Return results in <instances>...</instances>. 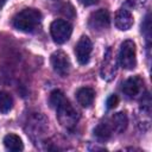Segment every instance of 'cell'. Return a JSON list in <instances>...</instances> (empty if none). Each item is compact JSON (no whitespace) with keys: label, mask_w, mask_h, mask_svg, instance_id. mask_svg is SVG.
<instances>
[{"label":"cell","mask_w":152,"mask_h":152,"mask_svg":"<svg viewBox=\"0 0 152 152\" xmlns=\"http://www.w3.org/2000/svg\"><path fill=\"white\" fill-rule=\"evenodd\" d=\"M142 84H144V82L139 76L129 77L122 84V93L126 95V97L134 99L141 93Z\"/></svg>","instance_id":"cell-9"},{"label":"cell","mask_w":152,"mask_h":152,"mask_svg":"<svg viewBox=\"0 0 152 152\" xmlns=\"http://www.w3.org/2000/svg\"><path fill=\"white\" fill-rule=\"evenodd\" d=\"M145 2L146 0H127V5L133 8H140L141 6L145 5Z\"/></svg>","instance_id":"cell-17"},{"label":"cell","mask_w":152,"mask_h":152,"mask_svg":"<svg viewBox=\"0 0 152 152\" xmlns=\"http://www.w3.org/2000/svg\"><path fill=\"white\" fill-rule=\"evenodd\" d=\"M118 103H119L118 96L116 95H110L108 97V100H107V108L108 109H113V108H115L118 106Z\"/></svg>","instance_id":"cell-16"},{"label":"cell","mask_w":152,"mask_h":152,"mask_svg":"<svg viewBox=\"0 0 152 152\" xmlns=\"http://www.w3.org/2000/svg\"><path fill=\"white\" fill-rule=\"evenodd\" d=\"M42 21V13L36 8H24L18 12L13 19V26L21 32H33Z\"/></svg>","instance_id":"cell-2"},{"label":"cell","mask_w":152,"mask_h":152,"mask_svg":"<svg viewBox=\"0 0 152 152\" xmlns=\"http://www.w3.org/2000/svg\"><path fill=\"white\" fill-rule=\"evenodd\" d=\"M94 97H95V91L89 87L80 88L77 90V93H76L77 102L84 108H88V107H90L93 104Z\"/></svg>","instance_id":"cell-11"},{"label":"cell","mask_w":152,"mask_h":152,"mask_svg":"<svg viewBox=\"0 0 152 152\" xmlns=\"http://www.w3.org/2000/svg\"><path fill=\"white\" fill-rule=\"evenodd\" d=\"M116 74V59L113 55L112 48H109L104 55L102 68H101V76L106 81H110L115 77Z\"/></svg>","instance_id":"cell-8"},{"label":"cell","mask_w":152,"mask_h":152,"mask_svg":"<svg viewBox=\"0 0 152 152\" xmlns=\"http://www.w3.org/2000/svg\"><path fill=\"white\" fill-rule=\"evenodd\" d=\"M13 107V99L6 91H0V113H8Z\"/></svg>","instance_id":"cell-15"},{"label":"cell","mask_w":152,"mask_h":152,"mask_svg":"<svg viewBox=\"0 0 152 152\" xmlns=\"http://www.w3.org/2000/svg\"><path fill=\"white\" fill-rule=\"evenodd\" d=\"M78 1L84 6H91V5H95L99 2V0H78Z\"/></svg>","instance_id":"cell-18"},{"label":"cell","mask_w":152,"mask_h":152,"mask_svg":"<svg viewBox=\"0 0 152 152\" xmlns=\"http://www.w3.org/2000/svg\"><path fill=\"white\" fill-rule=\"evenodd\" d=\"M93 51V43L87 36H82L75 46V55L80 64H87Z\"/></svg>","instance_id":"cell-7"},{"label":"cell","mask_w":152,"mask_h":152,"mask_svg":"<svg viewBox=\"0 0 152 152\" xmlns=\"http://www.w3.org/2000/svg\"><path fill=\"white\" fill-rule=\"evenodd\" d=\"M109 23H110L109 12L107 10H103V8L93 12L89 17V20H88L89 27L96 32H101V31H104L106 28H108Z\"/></svg>","instance_id":"cell-6"},{"label":"cell","mask_w":152,"mask_h":152,"mask_svg":"<svg viewBox=\"0 0 152 152\" xmlns=\"http://www.w3.org/2000/svg\"><path fill=\"white\" fill-rule=\"evenodd\" d=\"M4 145L6 147V150L12 151V152H18V151H23L24 148V144L21 141V139L13 133H10L7 135H5L4 138Z\"/></svg>","instance_id":"cell-13"},{"label":"cell","mask_w":152,"mask_h":152,"mask_svg":"<svg viewBox=\"0 0 152 152\" xmlns=\"http://www.w3.org/2000/svg\"><path fill=\"white\" fill-rule=\"evenodd\" d=\"M108 121H109V125H110L113 132H118V133L124 132L127 127V124H128L127 115L124 112H119V113L114 114Z\"/></svg>","instance_id":"cell-12"},{"label":"cell","mask_w":152,"mask_h":152,"mask_svg":"<svg viewBox=\"0 0 152 152\" xmlns=\"http://www.w3.org/2000/svg\"><path fill=\"white\" fill-rule=\"evenodd\" d=\"M50 33L55 43L64 44L69 40L72 33V26L69 21L64 19H56L50 25Z\"/></svg>","instance_id":"cell-4"},{"label":"cell","mask_w":152,"mask_h":152,"mask_svg":"<svg viewBox=\"0 0 152 152\" xmlns=\"http://www.w3.org/2000/svg\"><path fill=\"white\" fill-rule=\"evenodd\" d=\"M113 134V129L109 125V121H104V122H100L95 128H94V135L101 140V141H106L108 140Z\"/></svg>","instance_id":"cell-14"},{"label":"cell","mask_w":152,"mask_h":152,"mask_svg":"<svg viewBox=\"0 0 152 152\" xmlns=\"http://www.w3.org/2000/svg\"><path fill=\"white\" fill-rule=\"evenodd\" d=\"M5 2H6V0H0V8H1V7L5 5Z\"/></svg>","instance_id":"cell-19"},{"label":"cell","mask_w":152,"mask_h":152,"mask_svg":"<svg viewBox=\"0 0 152 152\" xmlns=\"http://www.w3.org/2000/svg\"><path fill=\"white\" fill-rule=\"evenodd\" d=\"M115 26L116 28H119L120 31H127L132 27L134 20H133V15L128 10L125 8H120L118 10V12L115 13Z\"/></svg>","instance_id":"cell-10"},{"label":"cell","mask_w":152,"mask_h":152,"mask_svg":"<svg viewBox=\"0 0 152 152\" xmlns=\"http://www.w3.org/2000/svg\"><path fill=\"white\" fill-rule=\"evenodd\" d=\"M50 62H51V66L56 74H58L62 77L68 76L71 64H70V59H69L68 55L64 51H62V50L55 51L50 57Z\"/></svg>","instance_id":"cell-5"},{"label":"cell","mask_w":152,"mask_h":152,"mask_svg":"<svg viewBox=\"0 0 152 152\" xmlns=\"http://www.w3.org/2000/svg\"><path fill=\"white\" fill-rule=\"evenodd\" d=\"M50 104L56 110L59 124L65 128H72L78 121V113L62 90H52L50 94Z\"/></svg>","instance_id":"cell-1"},{"label":"cell","mask_w":152,"mask_h":152,"mask_svg":"<svg viewBox=\"0 0 152 152\" xmlns=\"http://www.w3.org/2000/svg\"><path fill=\"white\" fill-rule=\"evenodd\" d=\"M119 63L126 70H132L137 66V49L133 40H125L119 51Z\"/></svg>","instance_id":"cell-3"}]
</instances>
